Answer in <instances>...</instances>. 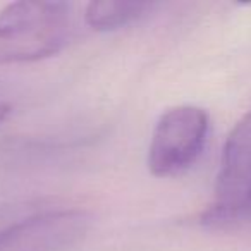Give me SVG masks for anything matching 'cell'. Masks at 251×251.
<instances>
[{"instance_id": "cell-1", "label": "cell", "mask_w": 251, "mask_h": 251, "mask_svg": "<svg viewBox=\"0 0 251 251\" xmlns=\"http://www.w3.org/2000/svg\"><path fill=\"white\" fill-rule=\"evenodd\" d=\"M71 5L59 0H19L0 11V66L53 57L71 38Z\"/></svg>"}, {"instance_id": "cell-2", "label": "cell", "mask_w": 251, "mask_h": 251, "mask_svg": "<svg viewBox=\"0 0 251 251\" xmlns=\"http://www.w3.org/2000/svg\"><path fill=\"white\" fill-rule=\"evenodd\" d=\"M244 222H251V110L224 143L213 201L201 213V224L217 229Z\"/></svg>"}, {"instance_id": "cell-3", "label": "cell", "mask_w": 251, "mask_h": 251, "mask_svg": "<svg viewBox=\"0 0 251 251\" xmlns=\"http://www.w3.org/2000/svg\"><path fill=\"white\" fill-rule=\"evenodd\" d=\"M210 117L196 105H177L157 121L148 147V169L155 177H174L188 171L205 150Z\"/></svg>"}, {"instance_id": "cell-4", "label": "cell", "mask_w": 251, "mask_h": 251, "mask_svg": "<svg viewBox=\"0 0 251 251\" xmlns=\"http://www.w3.org/2000/svg\"><path fill=\"white\" fill-rule=\"evenodd\" d=\"M90 226L88 210H47L0 230V251H67L79 243Z\"/></svg>"}, {"instance_id": "cell-5", "label": "cell", "mask_w": 251, "mask_h": 251, "mask_svg": "<svg viewBox=\"0 0 251 251\" xmlns=\"http://www.w3.org/2000/svg\"><path fill=\"white\" fill-rule=\"evenodd\" d=\"M155 4L134 0H97L84 11V21L95 31H115L126 28L151 12Z\"/></svg>"}, {"instance_id": "cell-6", "label": "cell", "mask_w": 251, "mask_h": 251, "mask_svg": "<svg viewBox=\"0 0 251 251\" xmlns=\"http://www.w3.org/2000/svg\"><path fill=\"white\" fill-rule=\"evenodd\" d=\"M11 112H12L11 105H9V103H0V126L7 121V117L11 115Z\"/></svg>"}]
</instances>
